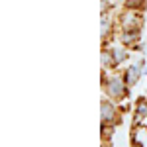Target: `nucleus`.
<instances>
[{
  "label": "nucleus",
  "instance_id": "obj_1",
  "mask_svg": "<svg viewBox=\"0 0 147 147\" xmlns=\"http://www.w3.org/2000/svg\"><path fill=\"white\" fill-rule=\"evenodd\" d=\"M110 84H112V86H110V90H112L114 96H118V94H122V92H124V88H122V82H120V80H112Z\"/></svg>",
  "mask_w": 147,
  "mask_h": 147
},
{
  "label": "nucleus",
  "instance_id": "obj_2",
  "mask_svg": "<svg viewBox=\"0 0 147 147\" xmlns=\"http://www.w3.org/2000/svg\"><path fill=\"white\" fill-rule=\"evenodd\" d=\"M137 75H139V71H137L136 67H131V71H129V80H136Z\"/></svg>",
  "mask_w": 147,
  "mask_h": 147
},
{
  "label": "nucleus",
  "instance_id": "obj_3",
  "mask_svg": "<svg viewBox=\"0 0 147 147\" xmlns=\"http://www.w3.org/2000/svg\"><path fill=\"white\" fill-rule=\"evenodd\" d=\"M136 147H139V145H136Z\"/></svg>",
  "mask_w": 147,
  "mask_h": 147
}]
</instances>
